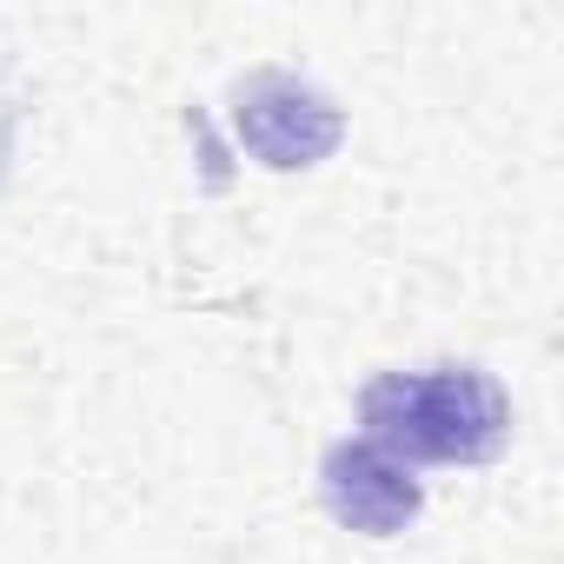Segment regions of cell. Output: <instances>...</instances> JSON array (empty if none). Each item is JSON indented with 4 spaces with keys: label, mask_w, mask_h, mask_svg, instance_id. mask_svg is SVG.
I'll use <instances>...</instances> for the list:
<instances>
[{
    "label": "cell",
    "mask_w": 564,
    "mask_h": 564,
    "mask_svg": "<svg viewBox=\"0 0 564 564\" xmlns=\"http://www.w3.org/2000/svg\"><path fill=\"white\" fill-rule=\"evenodd\" d=\"M359 425L405 465H491L511 445V399L485 366L379 372L359 392Z\"/></svg>",
    "instance_id": "cell-1"
},
{
    "label": "cell",
    "mask_w": 564,
    "mask_h": 564,
    "mask_svg": "<svg viewBox=\"0 0 564 564\" xmlns=\"http://www.w3.org/2000/svg\"><path fill=\"white\" fill-rule=\"evenodd\" d=\"M232 127L239 147L272 173H306L333 160V147L346 140V113L333 107V94H319L286 67H259L232 87Z\"/></svg>",
    "instance_id": "cell-2"
},
{
    "label": "cell",
    "mask_w": 564,
    "mask_h": 564,
    "mask_svg": "<svg viewBox=\"0 0 564 564\" xmlns=\"http://www.w3.org/2000/svg\"><path fill=\"white\" fill-rule=\"evenodd\" d=\"M319 498L359 538H399L425 511V485L412 478V465L372 438H339L319 458Z\"/></svg>",
    "instance_id": "cell-3"
}]
</instances>
